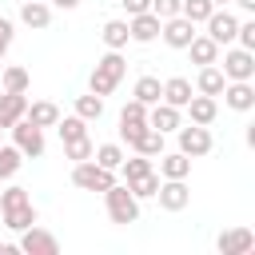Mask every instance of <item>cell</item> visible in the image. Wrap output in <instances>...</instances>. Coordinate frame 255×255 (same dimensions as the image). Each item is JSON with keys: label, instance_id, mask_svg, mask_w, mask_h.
Here are the masks:
<instances>
[{"label": "cell", "instance_id": "obj_1", "mask_svg": "<svg viewBox=\"0 0 255 255\" xmlns=\"http://www.w3.org/2000/svg\"><path fill=\"white\" fill-rule=\"evenodd\" d=\"M0 215H4V227H8V231H24V227L40 223L36 203H32L28 187H20V183H12V187L0 191Z\"/></svg>", "mask_w": 255, "mask_h": 255}, {"label": "cell", "instance_id": "obj_2", "mask_svg": "<svg viewBox=\"0 0 255 255\" xmlns=\"http://www.w3.org/2000/svg\"><path fill=\"white\" fill-rule=\"evenodd\" d=\"M128 76V60H124V52H104L100 60H96V68H92V76H88V92H96V96H112L116 88H120V80Z\"/></svg>", "mask_w": 255, "mask_h": 255}, {"label": "cell", "instance_id": "obj_3", "mask_svg": "<svg viewBox=\"0 0 255 255\" xmlns=\"http://www.w3.org/2000/svg\"><path fill=\"white\" fill-rule=\"evenodd\" d=\"M104 195V207H108V219L116 223V227H128V223H135L139 219V199L131 195V187L128 183H112L108 191H100Z\"/></svg>", "mask_w": 255, "mask_h": 255}, {"label": "cell", "instance_id": "obj_4", "mask_svg": "<svg viewBox=\"0 0 255 255\" xmlns=\"http://www.w3.org/2000/svg\"><path fill=\"white\" fill-rule=\"evenodd\" d=\"M72 183L80 191H108L116 183V171L100 167L96 159H80V163H72Z\"/></svg>", "mask_w": 255, "mask_h": 255}, {"label": "cell", "instance_id": "obj_5", "mask_svg": "<svg viewBox=\"0 0 255 255\" xmlns=\"http://www.w3.org/2000/svg\"><path fill=\"white\" fill-rule=\"evenodd\" d=\"M8 131H12V143L24 151V159H40L44 155V147H48L44 143V128H36L32 120H16Z\"/></svg>", "mask_w": 255, "mask_h": 255}, {"label": "cell", "instance_id": "obj_6", "mask_svg": "<svg viewBox=\"0 0 255 255\" xmlns=\"http://www.w3.org/2000/svg\"><path fill=\"white\" fill-rule=\"evenodd\" d=\"M175 135H179V151L187 155V159H203L211 147H215V139H211V131L203 128V124H179L175 128Z\"/></svg>", "mask_w": 255, "mask_h": 255}, {"label": "cell", "instance_id": "obj_7", "mask_svg": "<svg viewBox=\"0 0 255 255\" xmlns=\"http://www.w3.org/2000/svg\"><path fill=\"white\" fill-rule=\"evenodd\" d=\"M20 235V251L24 255H60V239L48 231V227H40V223H32V227H24V231H16Z\"/></svg>", "mask_w": 255, "mask_h": 255}, {"label": "cell", "instance_id": "obj_8", "mask_svg": "<svg viewBox=\"0 0 255 255\" xmlns=\"http://www.w3.org/2000/svg\"><path fill=\"white\" fill-rule=\"evenodd\" d=\"M223 80H255V52H247V48H227L223 52Z\"/></svg>", "mask_w": 255, "mask_h": 255}, {"label": "cell", "instance_id": "obj_9", "mask_svg": "<svg viewBox=\"0 0 255 255\" xmlns=\"http://www.w3.org/2000/svg\"><path fill=\"white\" fill-rule=\"evenodd\" d=\"M143 128H147V104H139V100L131 96V100L120 108V139H124V143H131Z\"/></svg>", "mask_w": 255, "mask_h": 255}, {"label": "cell", "instance_id": "obj_10", "mask_svg": "<svg viewBox=\"0 0 255 255\" xmlns=\"http://www.w3.org/2000/svg\"><path fill=\"white\" fill-rule=\"evenodd\" d=\"M155 199H159L163 211H183L191 203V187H187V179H159Z\"/></svg>", "mask_w": 255, "mask_h": 255}, {"label": "cell", "instance_id": "obj_11", "mask_svg": "<svg viewBox=\"0 0 255 255\" xmlns=\"http://www.w3.org/2000/svg\"><path fill=\"white\" fill-rule=\"evenodd\" d=\"M203 24H207V32H203V36H211L219 48H223V44H235V28H239V20H235L227 8H215Z\"/></svg>", "mask_w": 255, "mask_h": 255}, {"label": "cell", "instance_id": "obj_12", "mask_svg": "<svg viewBox=\"0 0 255 255\" xmlns=\"http://www.w3.org/2000/svg\"><path fill=\"white\" fill-rule=\"evenodd\" d=\"M219 96H223V104L231 112H251L255 108V84L251 80H227Z\"/></svg>", "mask_w": 255, "mask_h": 255}, {"label": "cell", "instance_id": "obj_13", "mask_svg": "<svg viewBox=\"0 0 255 255\" xmlns=\"http://www.w3.org/2000/svg\"><path fill=\"white\" fill-rule=\"evenodd\" d=\"M251 247H255V231L251 227H231V231H219V239H215L219 255H247Z\"/></svg>", "mask_w": 255, "mask_h": 255}, {"label": "cell", "instance_id": "obj_14", "mask_svg": "<svg viewBox=\"0 0 255 255\" xmlns=\"http://www.w3.org/2000/svg\"><path fill=\"white\" fill-rule=\"evenodd\" d=\"M179 124H183V108H171V104H163V100L147 108V128H155L159 135H171Z\"/></svg>", "mask_w": 255, "mask_h": 255}, {"label": "cell", "instance_id": "obj_15", "mask_svg": "<svg viewBox=\"0 0 255 255\" xmlns=\"http://www.w3.org/2000/svg\"><path fill=\"white\" fill-rule=\"evenodd\" d=\"M159 28H163V20H159L155 12L128 16V36H131L135 44H151V40H159Z\"/></svg>", "mask_w": 255, "mask_h": 255}, {"label": "cell", "instance_id": "obj_16", "mask_svg": "<svg viewBox=\"0 0 255 255\" xmlns=\"http://www.w3.org/2000/svg\"><path fill=\"white\" fill-rule=\"evenodd\" d=\"M159 36H163L167 48H179V52H183V48L191 44V36H195V24H191L187 16H171V20H163Z\"/></svg>", "mask_w": 255, "mask_h": 255}, {"label": "cell", "instance_id": "obj_17", "mask_svg": "<svg viewBox=\"0 0 255 255\" xmlns=\"http://www.w3.org/2000/svg\"><path fill=\"white\" fill-rule=\"evenodd\" d=\"M20 24L32 28V32H44L52 24V4L48 0H24L20 4Z\"/></svg>", "mask_w": 255, "mask_h": 255}, {"label": "cell", "instance_id": "obj_18", "mask_svg": "<svg viewBox=\"0 0 255 255\" xmlns=\"http://www.w3.org/2000/svg\"><path fill=\"white\" fill-rule=\"evenodd\" d=\"M24 112H28V92H4L0 96V128L8 131L16 120H24Z\"/></svg>", "mask_w": 255, "mask_h": 255}, {"label": "cell", "instance_id": "obj_19", "mask_svg": "<svg viewBox=\"0 0 255 255\" xmlns=\"http://www.w3.org/2000/svg\"><path fill=\"white\" fill-rule=\"evenodd\" d=\"M183 108H187L191 124H203V128H207V124L219 116V100H215V96H203V92H195V96H191Z\"/></svg>", "mask_w": 255, "mask_h": 255}, {"label": "cell", "instance_id": "obj_20", "mask_svg": "<svg viewBox=\"0 0 255 255\" xmlns=\"http://www.w3.org/2000/svg\"><path fill=\"white\" fill-rule=\"evenodd\" d=\"M183 52H187L191 64H199V68H203V64H219V44H215L211 36H199V32H195L191 44H187Z\"/></svg>", "mask_w": 255, "mask_h": 255}, {"label": "cell", "instance_id": "obj_21", "mask_svg": "<svg viewBox=\"0 0 255 255\" xmlns=\"http://www.w3.org/2000/svg\"><path fill=\"white\" fill-rule=\"evenodd\" d=\"M191 159L183 151H159V179H187Z\"/></svg>", "mask_w": 255, "mask_h": 255}, {"label": "cell", "instance_id": "obj_22", "mask_svg": "<svg viewBox=\"0 0 255 255\" xmlns=\"http://www.w3.org/2000/svg\"><path fill=\"white\" fill-rule=\"evenodd\" d=\"M195 96V88H191V80L187 76H171V80H163V104H171V108H183L187 100Z\"/></svg>", "mask_w": 255, "mask_h": 255}, {"label": "cell", "instance_id": "obj_23", "mask_svg": "<svg viewBox=\"0 0 255 255\" xmlns=\"http://www.w3.org/2000/svg\"><path fill=\"white\" fill-rule=\"evenodd\" d=\"M24 120H32L36 128H56L60 108H56L52 100H32V104H28V112H24Z\"/></svg>", "mask_w": 255, "mask_h": 255}, {"label": "cell", "instance_id": "obj_24", "mask_svg": "<svg viewBox=\"0 0 255 255\" xmlns=\"http://www.w3.org/2000/svg\"><path fill=\"white\" fill-rule=\"evenodd\" d=\"M223 84H227V80H223V72H219L215 64H203V68H199V76H195V92H203V96H215V100H219Z\"/></svg>", "mask_w": 255, "mask_h": 255}, {"label": "cell", "instance_id": "obj_25", "mask_svg": "<svg viewBox=\"0 0 255 255\" xmlns=\"http://www.w3.org/2000/svg\"><path fill=\"white\" fill-rule=\"evenodd\" d=\"M120 171H124V183H135V179H143V175H151L155 171V163H151V155H124V163H120Z\"/></svg>", "mask_w": 255, "mask_h": 255}, {"label": "cell", "instance_id": "obj_26", "mask_svg": "<svg viewBox=\"0 0 255 255\" xmlns=\"http://www.w3.org/2000/svg\"><path fill=\"white\" fill-rule=\"evenodd\" d=\"M100 36H104V48H112V52H124L128 48V20H108L104 28H100Z\"/></svg>", "mask_w": 255, "mask_h": 255}, {"label": "cell", "instance_id": "obj_27", "mask_svg": "<svg viewBox=\"0 0 255 255\" xmlns=\"http://www.w3.org/2000/svg\"><path fill=\"white\" fill-rule=\"evenodd\" d=\"M20 167H24V151L16 143H0V183H8Z\"/></svg>", "mask_w": 255, "mask_h": 255}, {"label": "cell", "instance_id": "obj_28", "mask_svg": "<svg viewBox=\"0 0 255 255\" xmlns=\"http://www.w3.org/2000/svg\"><path fill=\"white\" fill-rule=\"evenodd\" d=\"M131 96H135L139 104H147V108H151V104H159V96H163V84H159V76H139Z\"/></svg>", "mask_w": 255, "mask_h": 255}, {"label": "cell", "instance_id": "obj_29", "mask_svg": "<svg viewBox=\"0 0 255 255\" xmlns=\"http://www.w3.org/2000/svg\"><path fill=\"white\" fill-rule=\"evenodd\" d=\"M128 147H131V151H139V155H159V151H163V135H159L155 128H143Z\"/></svg>", "mask_w": 255, "mask_h": 255}, {"label": "cell", "instance_id": "obj_30", "mask_svg": "<svg viewBox=\"0 0 255 255\" xmlns=\"http://www.w3.org/2000/svg\"><path fill=\"white\" fill-rule=\"evenodd\" d=\"M56 131H60V143L80 139V135H88V120H80L76 112H72V116H60V120H56Z\"/></svg>", "mask_w": 255, "mask_h": 255}, {"label": "cell", "instance_id": "obj_31", "mask_svg": "<svg viewBox=\"0 0 255 255\" xmlns=\"http://www.w3.org/2000/svg\"><path fill=\"white\" fill-rule=\"evenodd\" d=\"M92 159H96L100 167H108V171H120L124 147H120V143H100V147H92Z\"/></svg>", "mask_w": 255, "mask_h": 255}, {"label": "cell", "instance_id": "obj_32", "mask_svg": "<svg viewBox=\"0 0 255 255\" xmlns=\"http://www.w3.org/2000/svg\"><path fill=\"white\" fill-rule=\"evenodd\" d=\"M32 88V76H28V68H20V64H8L4 68V92H28Z\"/></svg>", "mask_w": 255, "mask_h": 255}, {"label": "cell", "instance_id": "obj_33", "mask_svg": "<svg viewBox=\"0 0 255 255\" xmlns=\"http://www.w3.org/2000/svg\"><path fill=\"white\" fill-rule=\"evenodd\" d=\"M76 116H80V120H100V116H104V96H96V92L76 96Z\"/></svg>", "mask_w": 255, "mask_h": 255}, {"label": "cell", "instance_id": "obj_34", "mask_svg": "<svg viewBox=\"0 0 255 255\" xmlns=\"http://www.w3.org/2000/svg\"><path fill=\"white\" fill-rule=\"evenodd\" d=\"M211 12H215V4H211V0H179V16H187L191 24H203Z\"/></svg>", "mask_w": 255, "mask_h": 255}, {"label": "cell", "instance_id": "obj_35", "mask_svg": "<svg viewBox=\"0 0 255 255\" xmlns=\"http://www.w3.org/2000/svg\"><path fill=\"white\" fill-rule=\"evenodd\" d=\"M92 139L88 135H80V139H68L64 143V159H72V163H80V159H92Z\"/></svg>", "mask_w": 255, "mask_h": 255}, {"label": "cell", "instance_id": "obj_36", "mask_svg": "<svg viewBox=\"0 0 255 255\" xmlns=\"http://www.w3.org/2000/svg\"><path fill=\"white\" fill-rule=\"evenodd\" d=\"M128 187H131L135 199H155V191H159V171H151V175H143V179H135V183H128Z\"/></svg>", "mask_w": 255, "mask_h": 255}, {"label": "cell", "instance_id": "obj_37", "mask_svg": "<svg viewBox=\"0 0 255 255\" xmlns=\"http://www.w3.org/2000/svg\"><path fill=\"white\" fill-rule=\"evenodd\" d=\"M235 44L247 48V52H255V20H239V28H235Z\"/></svg>", "mask_w": 255, "mask_h": 255}, {"label": "cell", "instance_id": "obj_38", "mask_svg": "<svg viewBox=\"0 0 255 255\" xmlns=\"http://www.w3.org/2000/svg\"><path fill=\"white\" fill-rule=\"evenodd\" d=\"M12 40H16V24H12L8 16H0V60L8 56V48H12Z\"/></svg>", "mask_w": 255, "mask_h": 255}, {"label": "cell", "instance_id": "obj_39", "mask_svg": "<svg viewBox=\"0 0 255 255\" xmlns=\"http://www.w3.org/2000/svg\"><path fill=\"white\" fill-rule=\"evenodd\" d=\"M151 12L159 20H171V16H179V0H151Z\"/></svg>", "mask_w": 255, "mask_h": 255}, {"label": "cell", "instance_id": "obj_40", "mask_svg": "<svg viewBox=\"0 0 255 255\" xmlns=\"http://www.w3.org/2000/svg\"><path fill=\"white\" fill-rule=\"evenodd\" d=\"M120 8L128 16H139V12H151V0H120Z\"/></svg>", "mask_w": 255, "mask_h": 255}, {"label": "cell", "instance_id": "obj_41", "mask_svg": "<svg viewBox=\"0 0 255 255\" xmlns=\"http://www.w3.org/2000/svg\"><path fill=\"white\" fill-rule=\"evenodd\" d=\"M52 8H60V12H72V8H80V0H48Z\"/></svg>", "mask_w": 255, "mask_h": 255}, {"label": "cell", "instance_id": "obj_42", "mask_svg": "<svg viewBox=\"0 0 255 255\" xmlns=\"http://www.w3.org/2000/svg\"><path fill=\"white\" fill-rule=\"evenodd\" d=\"M235 4H239L243 12H255V0H235Z\"/></svg>", "mask_w": 255, "mask_h": 255}, {"label": "cell", "instance_id": "obj_43", "mask_svg": "<svg viewBox=\"0 0 255 255\" xmlns=\"http://www.w3.org/2000/svg\"><path fill=\"white\" fill-rule=\"evenodd\" d=\"M211 4H215V8H223V4H227V0H211Z\"/></svg>", "mask_w": 255, "mask_h": 255}, {"label": "cell", "instance_id": "obj_44", "mask_svg": "<svg viewBox=\"0 0 255 255\" xmlns=\"http://www.w3.org/2000/svg\"><path fill=\"white\" fill-rule=\"evenodd\" d=\"M0 143H4V128H0Z\"/></svg>", "mask_w": 255, "mask_h": 255}]
</instances>
